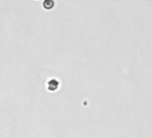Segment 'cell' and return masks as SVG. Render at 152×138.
Returning a JSON list of instances; mask_svg holds the SVG:
<instances>
[{"instance_id": "cell-1", "label": "cell", "mask_w": 152, "mask_h": 138, "mask_svg": "<svg viewBox=\"0 0 152 138\" xmlns=\"http://www.w3.org/2000/svg\"><path fill=\"white\" fill-rule=\"evenodd\" d=\"M43 7L46 9H51L54 7V1L53 0H45L43 3Z\"/></svg>"}]
</instances>
